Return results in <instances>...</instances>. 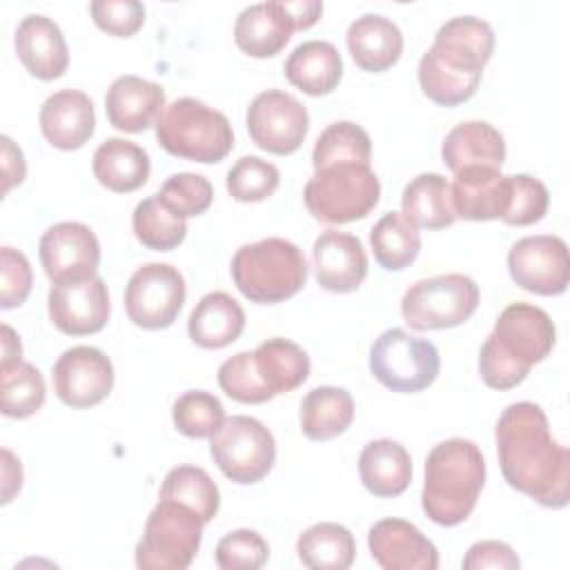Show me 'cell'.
Returning <instances> with one entry per match:
<instances>
[{
  "instance_id": "6da1fadb",
  "label": "cell",
  "mask_w": 570,
  "mask_h": 570,
  "mask_svg": "<svg viewBox=\"0 0 570 570\" xmlns=\"http://www.w3.org/2000/svg\"><path fill=\"white\" fill-rule=\"evenodd\" d=\"M501 474L510 488L543 508H566L570 501V452L550 434L541 405L510 403L494 428Z\"/></svg>"
},
{
  "instance_id": "7a4b0ae2",
  "label": "cell",
  "mask_w": 570,
  "mask_h": 570,
  "mask_svg": "<svg viewBox=\"0 0 570 570\" xmlns=\"http://www.w3.org/2000/svg\"><path fill=\"white\" fill-rule=\"evenodd\" d=\"M557 330L546 309L510 303L479 352V374L492 390H512L554 347Z\"/></svg>"
},
{
  "instance_id": "3957f363",
  "label": "cell",
  "mask_w": 570,
  "mask_h": 570,
  "mask_svg": "<svg viewBox=\"0 0 570 570\" xmlns=\"http://www.w3.org/2000/svg\"><path fill=\"white\" fill-rule=\"evenodd\" d=\"M485 459L479 445L470 439H445L425 456V481L421 505L436 525L463 523L483 490Z\"/></svg>"
},
{
  "instance_id": "277c9868",
  "label": "cell",
  "mask_w": 570,
  "mask_h": 570,
  "mask_svg": "<svg viewBox=\"0 0 570 570\" xmlns=\"http://www.w3.org/2000/svg\"><path fill=\"white\" fill-rule=\"evenodd\" d=\"M232 278L252 303L274 305L298 294L307 281L303 249L285 238L245 243L232 258Z\"/></svg>"
},
{
  "instance_id": "5b68a950",
  "label": "cell",
  "mask_w": 570,
  "mask_h": 570,
  "mask_svg": "<svg viewBox=\"0 0 570 570\" xmlns=\"http://www.w3.org/2000/svg\"><path fill=\"white\" fill-rule=\"evenodd\" d=\"M158 145L185 160L220 163L234 147V131L227 116L203 100L176 98L156 122Z\"/></svg>"
},
{
  "instance_id": "8992f818",
  "label": "cell",
  "mask_w": 570,
  "mask_h": 570,
  "mask_svg": "<svg viewBox=\"0 0 570 570\" xmlns=\"http://www.w3.org/2000/svg\"><path fill=\"white\" fill-rule=\"evenodd\" d=\"M381 198V183L367 163H332L314 169L303 189L307 212L325 225L365 218Z\"/></svg>"
},
{
  "instance_id": "52a82bcc",
  "label": "cell",
  "mask_w": 570,
  "mask_h": 570,
  "mask_svg": "<svg viewBox=\"0 0 570 570\" xmlns=\"http://www.w3.org/2000/svg\"><path fill=\"white\" fill-rule=\"evenodd\" d=\"M203 525L205 521L191 508L171 499H158L136 543V566L142 570L189 568L203 541Z\"/></svg>"
},
{
  "instance_id": "ba28073f",
  "label": "cell",
  "mask_w": 570,
  "mask_h": 570,
  "mask_svg": "<svg viewBox=\"0 0 570 570\" xmlns=\"http://www.w3.org/2000/svg\"><path fill=\"white\" fill-rule=\"evenodd\" d=\"M479 285L465 274L421 278L401 298L403 321L419 332L448 330L465 323L479 307Z\"/></svg>"
},
{
  "instance_id": "9c48e42d",
  "label": "cell",
  "mask_w": 570,
  "mask_h": 570,
  "mask_svg": "<svg viewBox=\"0 0 570 570\" xmlns=\"http://www.w3.org/2000/svg\"><path fill=\"white\" fill-rule=\"evenodd\" d=\"M441 370L439 350L432 341L412 336L401 327L379 334L370 350V372L399 394H414L430 387Z\"/></svg>"
},
{
  "instance_id": "30bf717a",
  "label": "cell",
  "mask_w": 570,
  "mask_h": 570,
  "mask_svg": "<svg viewBox=\"0 0 570 570\" xmlns=\"http://www.w3.org/2000/svg\"><path fill=\"white\" fill-rule=\"evenodd\" d=\"M209 454L229 481L249 485L274 468L276 441L258 419L234 414L209 436Z\"/></svg>"
},
{
  "instance_id": "8fae6325",
  "label": "cell",
  "mask_w": 570,
  "mask_h": 570,
  "mask_svg": "<svg viewBox=\"0 0 570 570\" xmlns=\"http://www.w3.org/2000/svg\"><path fill=\"white\" fill-rule=\"evenodd\" d=\"M185 296V278L174 265L145 263L127 281L125 309L136 327L165 330L178 318Z\"/></svg>"
},
{
  "instance_id": "7c38bea8",
  "label": "cell",
  "mask_w": 570,
  "mask_h": 570,
  "mask_svg": "<svg viewBox=\"0 0 570 570\" xmlns=\"http://www.w3.org/2000/svg\"><path fill=\"white\" fill-rule=\"evenodd\" d=\"M245 125L256 147L267 154L289 156L307 136L309 114L296 96L281 89H265L249 102Z\"/></svg>"
},
{
  "instance_id": "4fadbf2b",
  "label": "cell",
  "mask_w": 570,
  "mask_h": 570,
  "mask_svg": "<svg viewBox=\"0 0 570 570\" xmlns=\"http://www.w3.org/2000/svg\"><path fill=\"white\" fill-rule=\"evenodd\" d=\"M508 272L525 292L559 296L570 281L568 245L552 234L523 236L508 252Z\"/></svg>"
},
{
  "instance_id": "5bb4252c",
  "label": "cell",
  "mask_w": 570,
  "mask_h": 570,
  "mask_svg": "<svg viewBox=\"0 0 570 570\" xmlns=\"http://www.w3.org/2000/svg\"><path fill=\"white\" fill-rule=\"evenodd\" d=\"M40 263L53 285L94 278L100 263V243L85 223L62 220L51 225L38 245Z\"/></svg>"
},
{
  "instance_id": "9a60e30c",
  "label": "cell",
  "mask_w": 570,
  "mask_h": 570,
  "mask_svg": "<svg viewBox=\"0 0 570 570\" xmlns=\"http://www.w3.org/2000/svg\"><path fill=\"white\" fill-rule=\"evenodd\" d=\"M56 396L76 410L94 407L114 387V365L105 352L91 345L65 350L53 363Z\"/></svg>"
},
{
  "instance_id": "2e32d148",
  "label": "cell",
  "mask_w": 570,
  "mask_h": 570,
  "mask_svg": "<svg viewBox=\"0 0 570 570\" xmlns=\"http://www.w3.org/2000/svg\"><path fill=\"white\" fill-rule=\"evenodd\" d=\"M51 323L69 336H87L100 332L109 321V292L100 276L51 285L47 296Z\"/></svg>"
},
{
  "instance_id": "e0dca14e",
  "label": "cell",
  "mask_w": 570,
  "mask_h": 570,
  "mask_svg": "<svg viewBox=\"0 0 570 570\" xmlns=\"http://www.w3.org/2000/svg\"><path fill=\"white\" fill-rule=\"evenodd\" d=\"M372 559L383 570H436V546L410 521L381 519L367 532Z\"/></svg>"
},
{
  "instance_id": "ac0fdd59",
  "label": "cell",
  "mask_w": 570,
  "mask_h": 570,
  "mask_svg": "<svg viewBox=\"0 0 570 570\" xmlns=\"http://www.w3.org/2000/svg\"><path fill=\"white\" fill-rule=\"evenodd\" d=\"M430 51L452 71L483 73L494 51V31L476 16H456L439 27Z\"/></svg>"
},
{
  "instance_id": "d6986e66",
  "label": "cell",
  "mask_w": 570,
  "mask_h": 570,
  "mask_svg": "<svg viewBox=\"0 0 570 570\" xmlns=\"http://www.w3.org/2000/svg\"><path fill=\"white\" fill-rule=\"evenodd\" d=\"M316 283L334 294L361 287L367 276V254L363 243L347 232L325 229L312 247Z\"/></svg>"
},
{
  "instance_id": "ffe728a7",
  "label": "cell",
  "mask_w": 570,
  "mask_h": 570,
  "mask_svg": "<svg viewBox=\"0 0 570 570\" xmlns=\"http://www.w3.org/2000/svg\"><path fill=\"white\" fill-rule=\"evenodd\" d=\"M165 107V89L134 73L116 78L105 96L109 125L125 134H140L151 125L156 127Z\"/></svg>"
},
{
  "instance_id": "44dd1931",
  "label": "cell",
  "mask_w": 570,
  "mask_h": 570,
  "mask_svg": "<svg viewBox=\"0 0 570 570\" xmlns=\"http://www.w3.org/2000/svg\"><path fill=\"white\" fill-rule=\"evenodd\" d=\"M13 47L22 67L38 80H56L65 76L69 67L65 36L60 27L42 13H29L18 22Z\"/></svg>"
},
{
  "instance_id": "7402d4cb",
  "label": "cell",
  "mask_w": 570,
  "mask_h": 570,
  "mask_svg": "<svg viewBox=\"0 0 570 570\" xmlns=\"http://www.w3.org/2000/svg\"><path fill=\"white\" fill-rule=\"evenodd\" d=\"M40 129L49 145L62 151L80 149L96 129L91 98L80 89H60L40 107Z\"/></svg>"
},
{
  "instance_id": "603a6c76",
  "label": "cell",
  "mask_w": 570,
  "mask_h": 570,
  "mask_svg": "<svg viewBox=\"0 0 570 570\" xmlns=\"http://www.w3.org/2000/svg\"><path fill=\"white\" fill-rule=\"evenodd\" d=\"M452 207L463 220L503 218L510 200V180L494 167H468L454 174Z\"/></svg>"
},
{
  "instance_id": "cb8c5ba5",
  "label": "cell",
  "mask_w": 570,
  "mask_h": 570,
  "mask_svg": "<svg viewBox=\"0 0 570 570\" xmlns=\"http://www.w3.org/2000/svg\"><path fill=\"white\" fill-rule=\"evenodd\" d=\"M294 33L283 0L245 7L234 24V42L252 58H272L285 49Z\"/></svg>"
},
{
  "instance_id": "d4e9b609",
  "label": "cell",
  "mask_w": 570,
  "mask_h": 570,
  "mask_svg": "<svg viewBox=\"0 0 570 570\" xmlns=\"http://www.w3.org/2000/svg\"><path fill=\"white\" fill-rule=\"evenodd\" d=\"M345 40L356 67L370 73L387 71L403 53L401 29L381 13H365L356 18L347 27Z\"/></svg>"
},
{
  "instance_id": "484cf974",
  "label": "cell",
  "mask_w": 570,
  "mask_h": 570,
  "mask_svg": "<svg viewBox=\"0 0 570 570\" xmlns=\"http://www.w3.org/2000/svg\"><path fill=\"white\" fill-rule=\"evenodd\" d=\"M441 158L445 167L456 174L468 167H494L501 169L505 160L503 134L483 120H468L454 125L441 145Z\"/></svg>"
},
{
  "instance_id": "4316f807",
  "label": "cell",
  "mask_w": 570,
  "mask_h": 570,
  "mask_svg": "<svg viewBox=\"0 0 570 570\" xmlns=\"http://www.w3.org/2000/svg\"><path fill=\"white\" fill-rule=\"evenodd\" d=\"M358 474L370 494L381 499L399 497L412 483L410 452L399 441L374 439L361 450Z\"/></svg>"
},
{
  "instance_id": "83f0119b",
  "label": "cell",
  "mask_w": 570,
  "mask_h": 570,
  "mask_svg": "<svg viewBox=\"0 0 570 570\" xmlns=\"http://www.w3.org/2000/svg\"><path fill=\"white\" fill-rule=\"evenodd\" d=\"M285 78L307 96H327L343 78V58L327 40H307L285 60Z\"/></svg>"
},
{
  "instance_id": "f1b7e54d",
  "label": "cell",
  "mask_w": 570,
  "mask_h": 570,
  "mask_svg": "<svg viewBox=\"0 0 570 570\" xmlns=\"http://www.w3.org/2000/svg\"><path fill=\"white\" fill-rule=\"evenodd\" d=\"M245 330V312L225 292L205 294L189 314L187 334L203 350H220L234 343Z\"/></svg>"
},
{
  "instance_id": "f546056e",
  "label": "cell",
  "mask_w": 570,
  "mask_h": 570,
  "mask_svg": "<svg viewBox=\"0 0 570 570\" xmlns=\"http://www.w3.org/2000/svg\"><path fill=\"white\" fill-rule=\"evenodd\" d=\"M96 180L116 194L140 189L151 171L149 154L125 138H107L98 145L91 158Z\"/></svg>"
},
{
  "instance_id": "4dcf8cb0",
  "label": "cell",
  "mask_w": 570,
  "mask_h": 570,
  "mask_svg": "<svg viewBox=\"0 0 570 570\" xmlns=\"http://www.w3.org/2000/svg\"><path fill=\"white\" fill-rule=\"evenodd\" d=\"M298 419L309 441L336 439L354 421V399L345 387L318 385L303 396Z\"/></svg>"
},
{
  "instance_id": "1f68e13d",
  "label": "cell",
  "mask_w": 570,
  "mask_h": 570,
  "mask_svg": "<svg viewBox=\"0 0 570 570\" xmlns=\"http://www.w3.org/2000/svg\"><path fill=\"white\" fill-rule=\"evenodd\" d=\"M256 370L265 387L278 396L296 390L309 376V356L307 352L289 338H267L254 350Z\"/></svg>"
},
{
  "instance_id": "d6a6232c",
  "label": "cell",
  "mask_w": 570,
  "mask_h": 570,
  "mask_svg": "<svg viewBox=\"0 0 570 570\" xmlns=\"http://www.w3.org/2000/svg\"><path fill=\"white\" fill-rule=\"evenodd\" d=\"M401 205L403 214L416 227L443 229L456 220L450 183L436 171L419 174L416 178H412L403 189Z\"/></svg>"
},
{
  "instance_id": "836d02e7",
  "label": "cell",
  "mask_w": 570,
  "mask_h": 570,
  "mask_svg": "<svg viewBox=\"0 0 570 570\" xmlns=\"http://www.w3.org/2000/svg\"><path fill=\"white\" fill-rule=\"evenodd\" d=\"M298 559L312 570H347L356 557L354 534L334 521H321L303 530L296 541Z\"/></svg>"
},
{
  "instance_id": "e575fe53",
  "label": "cell",
  "mask_w": 570,
  "mask_h": 570,
  "mask_svg": "<svg viewBox=\"0 0 570 570\" xmlns=\"http://www.w3.org/2000/svg\"><path fill=\"white\" fill-rule=\"evenodd\" d=\"M376 263L387 272L410 267L421 252V232L403 212H387L370 232Z\"/></svg>"
},
{
  "instance_id": "d590c367",
  "label": "cell",
  "mask_w": 570,
  "mask_h": 570,
  "mask_svg": "<svg viewBox=\"0 0 570 570\" xmlns=\"http://www.w3.org/2000/svg\"><path fill=\"white\" fill-rule=\"evenodd\" d=\"M47 396L40 370L22 358L0 363V410L9 419L36 414Z\"/></svg>"
},
{
  "instance_id": "8d00e7d4",
  "label": "cell",
  "mask_w": 570,
  "mask_h": 570,
  "mask_svg": "<svg viewBox=\"0 0 570 570\" xmlns=\"http://www.w3.org/2000/svg\"><path fill=\"white\" fill-rule=\"evenodd\" d=\"M158 499H171L191 508L209 523L220 508V492L214 479L198 465H176L167 472Z\"/></svg>"
},
{
  "instance_id": "74e56055",
  "label": "cell",
  "mask_w": 570,
  "mask_h": 570,
  "mask_svg": "<svg viewBox=\"0 0 570 570\" xmlns=\"http://www.w3.org/2000/svg\"><path fill=\"white\" fill-rule=\"evenodd\" d=\"M131 229L138 243L154 252H169L187 236V218L171 212L156 194L140 200L131 216Z\"/></svg>"
},
{
  "instance_id": "f35d334b",
  "label": "cell",
  "mask_w": 570,
  "mask_h": 570,
  "mask_svg": "<svg viewBox=\"0 0 570 570\" xmlns=\"http://www.w3.org/2000/svg\"><path fill=\"white\" fill-rule=\"evenodd\" d=\"M372 160V140L370 134L350 120H338L327 125L312 151L314 169L332 165V163H367Z\"/></svg>"
},
{
  "instance_id": "ab89813d",
  "label": "cell",
  "mask_w": 570,
  "mask_h": 570,
  "mask_svg": "<svg viewBox=\"0 0 570 570\" xmlns=\"http://www.w3.org/2000/svg\"><path fill=\"white\" fill-rule=\"evenodd\" d=\"M481 82V73H459L441 65L428 49L419 60L421 91L441 107H456L468 102Z\"/></svg>"
},
{
  "instance_id": "60d3db41",
  "label": "cell",
  "mask_w": 570,
  "mask_h": 570,
  "mask_svg": "<svg viewBox=\"0 0 570 570\" xmlns=\"http://www.w3.org/2000/svg\"><path fill=\"white\" fill-rule=\"evenodd\" d=\"M171 419L180 434L189 439H209L225 421V407L212 392L187 390L174 401Z\"/></svg>"
},
{
  "instance_id": "b9f144b4",
  "label": "cell",
  "mask_w": 570,
  "mask_h": 570,
  "mask_svg": "<svg viewBox=\"0 0 570 570\" xmlns=\"http://www.w3.org/2000/svg\"><path fill=\"white\" fill-rule=\"evenodd\" d=\"M278 183H281V174L276 165L258 156L238 158L225 178L229 196L238 203L265 200L276 191Z\"/></svg>"
},
{
  "instance_id": "7bdbcfd3",
  "label": "cell",
  "mask_w": 570,
  "mask_h": 570,
  "mask_svg": "<svg viewBox=\"0 0 570 570\" xmlns=\"http://www.w3.org/2000/svg\"><path fill=\"white\" fill-rule=\"evenodd\" d=\"M218 385L229 399H234L238 403L258 405V403H267L274 399V394L265 387V383L256 370L254 352H249V350L236 352L234 356H229L220 363Z\"/></svg>"
},
{
  "instance_id": "ee69618b",
  "label": "cell",
  "mask_w": 570,
  "mask_h": 570,
  "mask_svg": "<svg viewBox=\"0 0 570 570\" xmlns=\"http://www.w3.org/2000/svg\"><path fill=\"white\" fill-rule=\"evenodd\" d=\"M171 212H176L183 218L200 216L209 209L214 200V187L212 183L194 171H178L171 174L160 191L156 194Z\"/></svg>"
},
{
  "instance_id": "f6af8a7d",
  "label": "cell",
  "mask_w": 570,
  "mask_h": 570,
  "mask_svg": "<svg viewBox=\"0 0 570 570\" xmlns=\"http://www.w3.org/2000/svg\"><path fill=\"white\" fill-rule=\"evenodd\" d=\"M510 200L503 214V223L512 227H525L539 223L550 205L548 187L530 174H510Z\"/></svg>"
},
{
  "instance_id": "bcb514c9",
  "label": "cell",
  "mask_w": 570,
  "mask_h": 570,
  "mask_svg": "<svg viewBox=\"0 0 570 570\" xmlns=\"http://www.w3.org/2000/svg\"><path fill=\"white\" fill-rule=\"evenodd\" d=\"M269 559L267 541L249 528L227 532L216 546V566L223 570H256Z\"/></svg>"
},
{
  "instance_id": "7dc6e473",
  "label": "cell",
  "mask_w": 570,
  "mask_h": 570,
  "mask_svg": "<svg viewBox=\"0 0 570 570\" xmlns=\"http://www.w3.org/2000/svg\"><path fill=\"white\" fill-rule=\"evenodd\" d=\"M89 13L102 31L118 38H129L145 24V4L138 0H94Z\"/></svg>"
},
{
  "instance_id": "c3c4849f",
  "label": "cell",
  "mask_w": 570,
  "mask_h": 570,
  "mask_svg": "<svg viewBox=\"0 0 570 570\" xmlns=\"http://www.w3.org/2000/svg\"><path fill=\"white\" fill-rule=\"evenodd\" d=\"M33 272L27 256L13 247L0 249V307L11 309L27 301Z\"/></svg>"
},
{
  "instance_id": "681fc988",
  "label": "cell",
  "mask_w": 570,
  "mask_h": 570,
  "mask_svg": "<svg viewBox=\"0 0 570 570\" xmlns=\"http://www.w3.org/2000/svg\"><path fill=\"white\" fill-rule=\"evenodd\" d=\"M461 566L465 570H483V568H494V570H514L521 566L517 552L512 546L503 541H476L468 548Z\"/></svg>"
},
{
  "instance_id": "f907efd6",
  "label": "cell",
  "mask_w": 570,
  "mask_h": 570,
  "mask_svg": "<svg viewBox=\"0 0 570 570\" xmlns=\"http://www.w3.org/2000/svg\"><path fill=\"white\" fill-rule=\"evenodd\" d=\"M0 142H2V176H4L2 196H7L13 185H20L24 180L27 163H24L22 149L9 136H2Z\"/></svg>"
},
{
  "instance_id": "816d5d0a",
  "label": "cell",
  "mask_w": 570,
  "mask_h": 570,
  "mask_svg": "<svg viewBox=\"0 0 570 570\" xmlns=\"http://www.w3.org/2000/svg\"><path fill=\"white\" fill-rule=\"evenodd\" d=\"M283 7L287 11V16L292 18L294 31L309 29L312 24H316V20L323 13V2H318V0H283Z\"/></svg>"
},
{
  "instance_id": "f5cc1de1",
  "label": "cell",
  "mask_w": 570,
  "mask_h": 570,
  "mask_svg": "<svg viewBox=\"0 0 570 570\" xmlns=\"http://www.w3.org/2000/svg\"><path fill=\"white\" fill-rule=\"evenodd\" d=\"M4 459V492H2V503H9L13 494L22 488V468L20 461L11 454V450H2Z\"/></svg>"
},
{
  "instance_id": "db71d44e",
  "label": "cell",
  "mask_w": 570,
  "mask_h": 570,
  "mask_svg": "<svg viewBox=\"0 0 570 570\" xmlns=\"http://www.w3.org/2000/svg\"><path fill=\"white\" fill-rule=\"evenodd\" d=\"M16 358H22L20 336L9 325H2V361H16Z\"/></svg>"
}]
</instances>
